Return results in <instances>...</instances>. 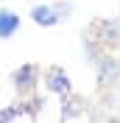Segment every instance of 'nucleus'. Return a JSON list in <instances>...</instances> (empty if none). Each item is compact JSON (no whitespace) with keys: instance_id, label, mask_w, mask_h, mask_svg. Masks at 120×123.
Segmentation results:
<instances>
[{"instance_id":"nucleus-1","label":"nucleus","mask_w":120,"mask_h":123,"mask_svg":"<svg viewBox=\"0 0 120 123\" xmlns=\"http://www.w3.org/2000/svg\"><path fill=\"white\" fill-rule=\"evenodd\" d=\"M90 37H95L106 50H117L120 45V17H101L90 25Z\"/></svg>"},{"instance_id":"nucleus-2","label":"nucleus","mask_w":120,"mask_h":123,"mask_svg":"<svg viewBox=\"0 0 120 123\" xmlns=\"http://www.w3.org/2000/svg\"><path fill=\"white\" fill-rule=\"evenodd\" d=\"M95 76H98L101 90L120 84V53L117 50H103L101 53V59L95 62Z\"/></svg>"},{"instance_id":"nucleus-3","label":"nucleus","mask_w":120,"mask_h":123,"mask_svg":"<svg viewBox=\"0 0 120 123\" xmlns=\"http://www.w3.org/2000/svg\"><path fill=\"white\" fill-rule=\"evenodd\" d=\"M67 11H70V3H36L31 8V20L39 28H53L67 17Z\"/></svg>"},{"instance_id":"nucleus-4","label":"nucleus","mask_w":120,"mask_h":123,"mask_svg":"<svg viewBox=\"0 0 120 123\" xmlns=\"http://www.w3.org/2000/svg\"><path fill=\"white\" fill-rule=\"evenodd\" d=\"M39 81H42V76H39V64H34V62H28V64H20V67L11 73V87L20 92V98H28V95H34Z\"/></svg>"},{"instance_id":"nucleus-5","label":"nucleus","mask_w":120,"mask_h":123,"mask_svg":"<svg viewBox=\"0 0 120 123\" xmlns=\"http://www.w3.org/2000/svg\"><path fill=\"white\" fill-rule=\"evenodd\" d=\"M42 81H45V90L53 92V95H67V92H73V81H70V73L64 67H59V64H50V67L45 70V76H42Z\"/></svg>"},{"instance_id":"nucleus-6","label":"nucleus","mask_w":120,"mask_h":123,"mask_svg":"<svg viewBox=\"0 0 120 123\" xmlns=\"http://www.w3.org/2000/svg\"><path fill=\"white\" fill-rule=\"evenodd\" d=\"M84 112H87V101H84L81 95H75V92L61 95V112H59L61 120H75V117H81Z\"/></svg>"},{"instance_id":"nucleus-7","label":"nucleus","mask_w":120,"mask_h":123,"mask_svg":"<svg viewBox=\"0 0 120 123\" xmlns=\"http://www.w3.org/2000/svg\"><path fill=\"white\" fill-rule=\"evenodd\" d=\"M20 31V14L11 8H0V39H11Z\"/></svg>"},{"instance_id":"nucleus-8","label":"nucleus","mask_w":120,"mask_h":123,"mask_svg":"<svg viewBox=\"0 0 120 123\" xmlns=\"http://www.w3.org/2000/svg\"><path fill=\"white\" fill-rule=\"evenodd\" d=\"M28 115V106H25V101L20 98L17 104H11V106L0 109V123H8V120H20V117Z\"/></svg>"},{"instance_id":"nucleus-9","label":"nucleus","mask_w":120,"mask_h":123,"mask_svg":"<svg viewBox=\"0 0 120 123\" xmlns=\"http://www.w3.org/2000/svg\"><path fill=\"white\" fill-rule=\"evenodd\" d=\"M117 53H120V45H117Z\"/></svg>"}]
</instances>
